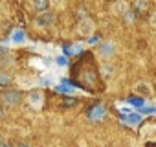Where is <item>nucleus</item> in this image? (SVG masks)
Wrapping results in <instances>:
<instances>
[{"label": "nucleus", "instance_id": "obj_24", "mask_svg": "<svg viewBox=\"0 0 156 147\" xmlns=\"http://www.w3.org/2000/svg\"><path fill=\"white\" fill-rule=\"evenodd\" d=\"M0 118H2V110H0Z\"/></svg>", "mask_w": 156, "mask_h": 147}, {"label": "nucleus", "instance_id": "obj_1", "mask_svg": "<svg viewBox=\"0 0 156 147\" xmlns=\"http://www.w3.org/2000/svg\"><path fill=\"white\" fill-rule=\"evenodd\" d=\"M94 30H96V24H94V20H90V19H81V22H79V26H77V31H79L83 37H90L92 33H94Z\"/></svg>", "mask_w": 156, "mask_h": 147}, {"label": "nucleus", "instance_id": "obj_17", "mask_svg": "<svg viewBox=\"0 0 156 147\" xmlns=\"http://www.w3.org/2000/svg\"><path fill=\"white\" fill-rule=\"evenodd\" d=\"M33 6H35L37 9H46V8H48V2H46V0H35Z\"/></svg>", "mask_w": 156, "mask_h": 147}, {"label": "nucleus", "instance_id": "obj_22", "mask_svg": "<svg viewBox=\"0 0 156 147\" xmlns=\"http://www.w3.org/2000/svg\"><path fill=\"white\" fill-rule=\"evenodd\" d=\"M88 44H99V37H90Z\"/></svg>", "mask_w": 156, "mask_h": 147}, {"label": "nucleus", "instance_id": "obj_25", "mask_svg": "<svg viewBox=\"0 0 156 147\" xmlns=\"http://www.w3.org/2000/svg\"><path fill=\"white\" fill-rule=\"evenodd\" d=\"M0 147H8V145H0Z\"/></svg>", "mask_w": 156, "mask_h": 147}, {"label": "nucleus", "instance_id": "obj_13", "mask_svg": "<svg viewBox=\"0 0 156 147\" xmlns=\"http://www.w3.org/2000/svg\"><path fill=\"white\" fill-rule=\"evenodd\" d=\"M127 103L132 105V107H136V109H141V107L145 105V99H143V98H129Z\"/></svg>", "mask_w": 156, "mask_h": 147}, {"label": "nucleus", "instance_id": "obj_6", "mask_svg": "<svg viewBox=\"0 0 156 147\" xmlns=\"http://www.w3.org/2000/svg\"><path fill=\"white\" fill-rule=\"evenodd\" d=\"M134 90H136L141 98H151V96H152L151 85H149V83H145V81H138V83L134 85Z\"/></svg>", "mask_w": 156, "mask_h": 147}, {"label": "nucleus", "instance_id": "obj_19", "mask_svg": "<svg viewBox=\"0 0 156 147\" xmlns=\"http://www.w3.org/2000/svg\"><path fill=\"white\" fill-rule=\"evenodd\" d=\"M147 8V2H145V0H138V2H136V9L138 11H143Z\"/></svg>", "mask_w": 156, "mask_h": 147}, {"label": "nucleus", "instance_id": "obj_9", "mask_svg": "<svg viewBox=\"0 0 156 147\" xmlns=\"http://www.w3.org/2000/svg\"><path fill=\"white\" fill-rule=\"evenodd\" d=\"M53 20H55V17L51 13H42V15L37 17V24L39 26H50V24H53Z\"/></svg>", "mask_w": 156, "mask_h": 147}, {"label": "nucleus", "instance_id": "obj_4", "mask_svg": "<svg viewBox=\"0 0 156 147\" xmlns=\"http://www.w3.org/2000/svg\"><path fill=\"white\" fill-rule=\"evenodd\" d=\"M42 101H44V96L41 90H33L30 96H28V103L33 107V109H41L42 107Z\"/></svg>", "mask_w": 156, "mask_h": 147}, {"label": "nucleus", "instance_id": "obj_12", "mask_svg": "<svg viewBox=\"0 0 156 147\" xmlns=\"http://www.w3.org/2000/svg\"><path fill=\"white\" fill-rule=\"evenodd\" d=\"M112 11H114V13H118V15H123V13H127V11H129V8H127V4L123 2V0H119V2H116V4H114Z\"/></svg>", "mask_w": 156, "mask_h": 147}, {"label": "nucleus", "instance_id": "obj_3", "mask_svg": "<svg viewBox=\"0 0 156 147\" xmlns=\"http://www.w3.org/2000/svg\"><path fill=\"white\" fill-rule=\"evenodd\" d=\"M13 64H15V59H13V55H11L8 50L0 48V68H11Z\"/></svg>", "mask_w": 156, "mask_h": 147}, {"label": "nucleus", "instance_id": "obj_10", "mask_svg": "<svg viewBox=\"0 0 156 147\" xmlns=\"http://www.w3.org/2000/svg\"><path fill=\"white\" fill-rule=\"evenodd\" d=\"M123 121L127 125H138V123H141V114H127L123 118Z\"/></svg>", "mask_w": 156, "mask_h": 147}, {"label": "nucleus", "instance_id": "obj_5", "mask_svg": "<svg viewBox=\"0 0 156 147\" xmlns=\"http://www.w3.org/2000/svg\"><path fill=\"white\" fill-rule=\"evenodd\" d=\"M105 114H107V110H105L103 105H96L94 109L88 110V118H90V121H101V120L105 118Z\"/></svg>", "mask_w": 156, "mask_h": 147}, {"label": "nucleus", "instance_id": "obj_21", "mask_svg": "<svg viewBox=\"0 0 156 147\" xmlns=\"http://www.w3.org/2000/svg\"><path fill=\"white\" fill-rule=\"evenodd\" d=\"M0 83H2V85L9 83V76H6V74H0Z\"/></svg>", "mask_w": 156, "mask_h": 147}, {"label": "nucleus", "instance_id": "obj_16", "mask_svg": "<svg viewBox=\"0 0 156 147\" xmlns=\"http://www.w3.org/2000/svg\"><path fill=\"white\" fill-rule=\"evenodd\" d=\"M55 63H57L59 66H62V68H64V66H68V59H66L64 55H59V57H55Z\"/></svg>", "mask_w": 156, "mask_h": 147}, {"label": "nucleus", "instance_id": "obj_20", "mask_svg": "<svg viewBox=\"0 0 156 147\" xmlns=\"http://www.w3.org/2000/svg\"><path fill=\"white\" fill-rule=\"evenodd\" d=\"M37 81H33V79H24V77H20V85H24V87H31V85H35Z\"/></svg>", "mask_w": 156, "mask_h": 147}, {"label": "nucleus", "instance_id": "obj_2", "mask_svg": "<svg viewBox=\"0 0 156 147\" xmlns=\"http://www.w3.org/2000/svg\"><path fill=\"white\" fill-rule=\"evenodd\" d=\"M114 52H116V44L114 42H101L99 44V48H98V55L101 57V59H110L112 55H114Z\"/></svg>", "mask_w": 156, "mask_h": 147}, {"label": "nucleus", "instance_id": "obj_18", "mask_svg": "<svg viewBox=\"0 0 156 147\" xmlns=\"http://www.w3.org/2000/svg\"><path fill=\"white\" fill-rule=\"evenodd\" d=\"M101 74H103L105 77H110L112 74H114V70H112V68H108V66H103V68H101Z\"/></svg>", "mask_w": 156, "mask_h": 147}, {"label": "nucleus", "instance_id": "obj_15", "mask_svg": "<svg viewBox=\"0 0 156 147\" xmlns=\"http://www.w3.org/2000/svg\"><path fill=\"white\" fill-rule=\"evenodd\" d=\"M154 112H156V109H154L152 105H143V107H141V114L151 116V114H154Z\"/></svg>", "mask_w": 156, "mask_h": 147}, {"label": "nucleus", "instance_id": "obj_11", "mask_svg": "<svg viewBox=\"0 0 156 147\" xmlns=\"http://www.w3.org/2000/svg\"><path fill=\"white\" fill-rule=\"evenodd\" d=\"M55 90L61 92V94H72L73 92V87L70 83H59V85H55Z\"/></svg>", "mask_w": 156, "mask_h": 147}, {"label": "nucleus", "instance_id": "obj_23", "mask_svg": "<svg viewBox=\"0 0 156 147\" xmlns=\"http://www.w3.org/2000/svg\"><path fill=\"white\" fill-rule=\"evenodd\" d=\"M19 147H28V145H19Z\"/></svg>", "mask_w": 156, "mask_h": 147}, {"label": "nucleus", "instance_id": "obj_8", "mask_svg": "<svg viewBox=\"0 0 156 147\" xmlns=\"http://www.w3.org/2000/svg\"><path fill=\"white\" fill-rule=\"evenodd\" d=\"M2 98H4V101H6L8 105H17V103H20V94H19V92H13V90L6 92Z\"/></svg>", "mask_w": 156, "mask_h": 147}, {"label": "nucleus", "instance_id": "obj_7", "mask_svg": "<svg viewBox=\"0 0 156 147\" xmlns=\"http://www.w3.org/2000/svg\"><path fill=\"white\" fill-rule=\"evenodd\" d=\"M9 41H11L13 44H24V42H26V33H24L22 30H15V31L9 35Z\"/></svg>", "mask_w": 156, "mask_h": 147}, {"label": "nucleus", "instance_id": "obj_14", "mask_svg": "<svg viewBox=\"0 0 156 147\" xmlns=\"http://www.w3.org/2000/svg\"><path fill=\"white\" fill-rule=\"evenodd\" d=\"M81 50H83V46H81V44H75V46H66V48H64V52H66L68 55H70V53H79Z\"/></svg>", "mask_w": 156, "mask_h": 147}]
</instances>
